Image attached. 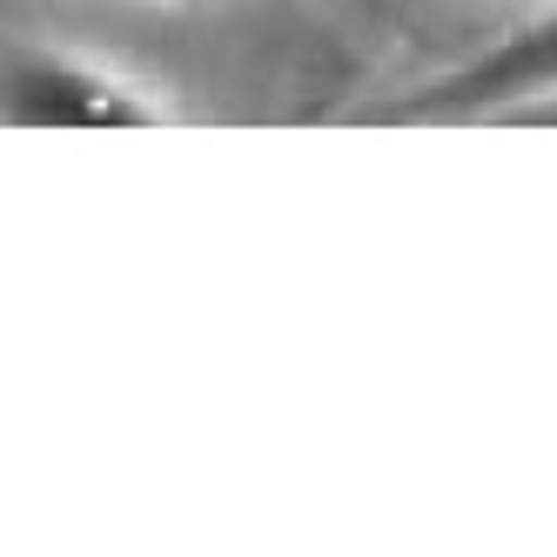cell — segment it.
<instances>
[{
	"label": "cell",
	"mask_w": 557,
	"mask_h": 557,
	"mask_svg": "<svg viewBox=\"0 0 557 557\" xmlns=\"http://www.w3.org/2000/svg\"><path fill=\"white\" fill-rule=\"evenodd\" d=\"M517 108H557V8L510 27L504 41L470 54L463 67L436 74L396 114H410V122H444V114L450 122H491V114Z\"/></svg>",
	"instance_id": "2"
},
{
	"label": "cell",
	"mask_w": 557,
	"mask_h": 557,
	"mask_svg": "<svg viewBox=\"0 0 557 557\" xmlns=\"http://www.w3.org/2000/svg\"><path fill=\"white\" fill-rule=\"evenodd\" d=\"M8 122L14 128H154L169 101L141 74L82 48L14 41L8 48Z\"/></svg>",
	"instance_id": "1"
}]
</instances>
